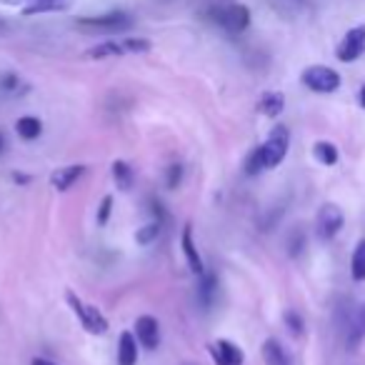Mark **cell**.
Segmentation results:
<instances>
[{
  "label": "cell",
  "instance_id": "cell-1",
  "mask_svg": "<svg viewBox=\"0 0 365 365\" xmlns=\"http://www.w3.org/2000/svg\"><path fill=\"white\" fill-rule=\"evenodd\" d=\"M133 26V18L123 11H113L106 16H86L78 18L76 28L86 33H125Z\"/></svg>",
  "mask_w": 365,
  "mask_h": 365
},
{
  "label": "cell",
  "instance_id": "cell-2",
  "mask_svg": "<svg viewBox=\"0 0 365 365\" xmlns=\"http://www.w3.org/2000/svg\"><path fill=\"white\" fill-rule=\"evenodd\" d=\"M66 300H68V305L73 308V313L78 315V320H81V325L88 330V333H93V335H106L108 333V328H110V325H108V318L96 308V305L83 303V300L78 298L73 290H68Z\"/></svg>",
  "mask_w": 365,
  "mask_h": 365
},
{
  "label": "cell",
  "instance_id": "cell-3",
  "mask_svg": "<svg viewBox=\"0 0 365 365\" xmlns=\"http://www.w3.org/2000/svg\"><path fill=\"white\" fill-rule=\"evenodd\" d=\"M300 83H303L308 91L328 96V93H335L340 88V73L328 66H308L300 73Z\"/></svg>",
  "mask_w": 365,
  "mask_h": 365
},
{
  "label": "cell",
  "instance_id": "cell-4",
  "mask_svg": "<svg viewBox=\"0 0 365 365\" xmlns=\"http://www.w3.org/2000/svg\"><path fill=\"white\" fill-rule=\"evenodd\" d=\"M263 163H265V170L270 168H278L280 163L285 160L288 155V148H290V130L285 125H275L273 130L268 133L263 145Z\"/></svg>",
  "mask_w": 365,
  "mask_h": 365
},
{
  "label": "cell",
  "instance_id": "cell-5",
  "mask_svg": "<svg viewBox=\"0 0 365 365\" xmlns=\"http://www.w3.org/2000/svg\"><path fill=\"white\" fill-rule=\"evenodd\" d=\"M343 225H345V215L335 203H325L323 208L318 210V215H315V233H318V238L325 240V243L333 240L335 235L343 230Z\"/></svg>",
  "mask_w": 365,
  "mask_h": 365
},
{
  "label": "cell",
  "instance_id": "cell-6",
  "mask_svg": "<svg viewBox=\"0 0 365 365\" xmlns=\"http://www.w3.org/2000/svg\"><path fill=\"white\" fill-rule=\"evenodd\" d=\"M215 21H218L220 28L228 31L230 36H240V33H245L250 26V11L243 3H230V6L220 8V11L215 13Z\"/></svg>",
  "mask_w": 365,
  "mask_h": 365
},
{
  "label": "cell",
  "instance_id": "cell-7",
  "mask_svg": "<svg viewBox=\"0 0 365 365\" xmlns=\"http://www.w3.org/2000/svg\"><path fill=\"white\" fill-rule=\"evenodd\" d=\"M365 53V26H355L340 38L335 48V58L340 63H355Z\"/></svg>",
  "mask_w": 365,
  "mask_h": 365
},
{
  "label": "cell",
  "instance_id": "cell-8",
  "mask_svg": "<svg viewBox=\"0 0 365 365\" xmlns=\"http://www.w3.org/2000/svg\"><path fill=\"white\" fill-rule=\"evenodd\" d=\"M210 355L218 365H243L245 360V353L240 350V345H235L233 340H215L210 343Z\"/></svg>",
  "mask_w": 365,
  "mask_h": 365
},
{
  "label": "cell",
  "instance_id": "cell-9",
  "mask_svg": "<svg viewBox=\"0 0 365 365\" xmlns=\"http://www.w3.org/2000/svg\"><path fill=\"white\" fill-rule=\"evenodd\" d=\"M135 335L138 343L145 350H155L160 345V323H158L153 315H140L135 320Z\"/></svg>",
  "mask_w": 365,
  "mask_h": 365
},
{
  "label": "cell",
  "instance_id": "cell-10",
  "mask_svg": "<svg viewBox=\"0 0 365 365\" xmlns=\"http://www.w3.org/2000/svg\"><path fill=\"white\" fill-rule=\"evenodd\" d=\"M180 248H182V255L188 260V268L193 270L195 275H203L205 273V265H203V258L198 253V245L193 240V225L185 223L182 225V235H180Z\"/></svg>",
  "mask_w": 365,
  "mask_h": 365
},
{
  "label": "cell",
  "instance_id": "cell-11",
  "mask_svg": "<svg viewBox=\"0 0 365 365\" xmlns=\"http://www.w3.org/2000/svg\"><path fill=\"white\" fill-rule=\"evenodd\" d=\"M83 173H86V165H81V163H73V165H63V168H58V170H53L51 185L56 190H61V193H66V190H71L73 185H76V182L81 180Z\"/></svg>",
  "mask_w": 365,
  "mask_h": 365
},
{
  "label": "cell",
  "instance_id": "cell-12",
  "mask_svg": "<svg viewBox=\"0 0 365 365\" xmlns=\"http://www.w3.org/2000/svg\"><path fill=\"white\" fill-rule=\"evenodd\" d=\"M76 0H31L28 6L21 8L23 18L43 16V13H66L68 8H73Z\"/></svg>",
  "mask_w": 365,
  "mask_h": 365
},
{
  "label": "cell",
  "instance_id": "cell-13",
  "mask_svg": "<svg viewBox=\"0 0 365 365\" xmlns=\"http://www.w3.org/2000/svg\"><path fill=\"white\" fill-rule=\"evenodd\" d=\"M363 340H365V303L350 318L348 330H345V345H348V350H355Z\"/></svg>",
  "mask_w": 365,
  "mask_h": 365
},
{
  "label": "cell",
  "instance_id": "cell-14",
  "mask_svg": "<svg viewBox=\"0 0 365 365\" xmlns=\"http://www.w3.org/2000/svg\"><path fill=\"white\" fill-rule=\"evenodd\" d=\"M285 110V96L280 91H268L258 98V113L265 118H278Z\"/></svg>",
  "mask_w": 365,
  "mask_h": 365
},
{
  "label": "cell",
  "instance_id": "cell-15",
  "mask_svg": "<svg viewBox=\"0 0 365 365\" xmlns=\"http://www.w3.org/2000/svg\"><path fill=\"white\" fill-rule=\"evenodd\" d=\"M118 365H135L138 363V338L133 333H120L118 338Z\"/></svg>",
  "mask_w": 365,
  "mask_h": 365
},
{
  "label": "cell",
  "instance_id": "cell-16",
  "mask_svg": "<svg viewBox=\"0 0 365 365\" xmlns=\"http://www.w3.org/2000/svg\"><path fill=\"white\" fill-rule=\"evenodd\" d=\"M120 56H128L125 48H123V41H103L98 46L88 48L86 51V58L88 61H108V58H120Z\"/></svg>",
  "mask_w": 365,
  "mask_h": 365
},
{
  "label": "cell",
  "instance_id": "cell-17",
  "mask_svg": "<svg viewBox=\"0 0 365 365\" xmlns=\"http://www.w3.org/2000/svg\"><path fill=\"white\" fill-rule=\"evenodd\" d=\"M110 173H113V180H115V185L123 190V193H128V190L133 188V180H135V173H133L130 163L125 160H115L110 165Z\"/></svg>",
  "mask_w": 365,
  "mask_h": 365
},
{
  "label": "cell",
  "instance_id": "cell-18",
  "mask_svg": "<svg viewBox=\"0 0 365 365\" xmlns=\"http://www.w3.org/2000/svg\"><path fill=\"white\" fill-rule=\"evenodd\" d=\"M263 360L265 365H290L288 353H285V348L275 338H268L263 343Z\"/></svg>",
  "mask_w": 365,
  "mask_h": 365
},
{
  "label": "cell",
  "instance_id": "cell-19",
  "mask_svg": "<svg viewBox=\"0 0 365 365\" xmlns=\"http://www.w3.org/2000/svg\"><path fill=\"white\" fill-rule=\"evenodd\" d=\"M16 130L23 140H36L43 133V123H41V118H36V115H23V118H18Z\"/></svg>",
  "mask_w": 365,
  "mask_h": 365
},
{
  "label": "cell",
  "instance_id": "cell-20",
  "mask_svg": "<svg viewBox=\"0 0 365 365\" xmlns=\"http://www.w3.org/2000/svg\"><path fill=\"white\" fill-rule=\"evenodd\" d=\"M313 155H315V160H318L320 165L330 168V165H335V163H338L340 153H338V148H335V143H330V140H318V143L313 145Z\"/></svg>",
  "mask_w": 365,
  "mask_h": 365
},
{
  "label": "cell",
  "instance_id": "cell-21",
  "mask_svg": "<svg viewBox=\"0 0 365 365\" xmlns=\"http://www.w3.org/2000/svg\"><path fill=\"white\" fill-rule=\"evenodd\" d=\"M215 288H218V278H215V273H203V275H200L198 300H200V305H203V310H208L210 305H213Z\"/></svg>",
  "mask_w": 365,
  "mask_h": 365
},
{
  "label": "cell",
  "instance_id": "cell-22",
  "mask_svg": "<svg viewBox=\"0 0 365 365\" xmlns=\"http://www.w3.org/2000/svg\"><path fill=\"white\" fill-rule=\"evenodd\" d=\"M350 275H353L355 283H363L365 280V238H360L353 250V258H350Z\"/></svg>",
  "mask_w": 365,
  "mask_h": 365
},
{
  "label": "cell",
  "instance_id": "cell-23",
  "mask_svg": "<svg viewBox=\"0 0 365 365\" xmlns=\"http://www.w3.org/2000/svg\"><path fill=\"white\" fill-rule=\"evenodd\" d=\"M285 248H288L290 258H300L308 248V238H305V230L303 228H293L288 233V240H285Z\"/></svg>",
  "mask_w": 365,
  "mask_h": 365
},
{
  "label": "cell",
  "instance_id": "cell-24",
  "mask_svg": "<svg viewBox=\"0 0 365 365\" xmlns=\"http://www.w3.org/2000/svg\"><path fill=\"white\" fill-rule=\"evenodd\" d=\"M160 230H163V220H153V223L143 225V228H138V233H135V243L138 245L155 243V240L160 238Z\"/></svg>",
  "mask_w": 365,
  "mask_h": 365
},
{
  "label": "cell",
  "instance_id": "cell-25",
  "mask_svg": "<svg viewBox=\"0 0 365 365\" xmlns=\"http://www.w3.org/2000/svg\"><path fill=\"white\" fill-rule=\"evenodd\" d=\"M260 170H265V163H263V148H253V150L248 153V158H245L243 163V173L248 178H255Z\"/></svg>",
  "mask_w": 365,
  "mask_h": 365
},
{
  "label": "cell",
  "instance_id": "cell-26",
  "mask_svg": "<svg viewBox=\"0 0 365 365\" xmlns=\"http://www.w3.org/2000/svg\"><path fill=\"white\" fill-rule=\"evenodd\" d=\"M123 48H125V53H133V56H143V53H150L153 43L148 38H125Z\"/></svg>",
  "mask_w": 365,
  "mask_h": 365
},
{
  "label": "cell",
  "instance_id": "cell-27",
  "mask_svg": "<svg viewBox=\"0 0 365 365\" xmlns=\"http://www.w3.org/2000/svg\"><path fill=\"white\" fill-rule=\"evenodd\" d=\"M283 320H285V325H288V330L293 335H303L305 333V320H303V315H300L298 310H285Z\"/></svg>",
  "mask_w": 365,
  "mask_h": 365
},
{
  "label": "cell",
  "instance_id": "cell-28",
  "mask_svg": "<svg viewBox=\"0 0 365 365\" xmlns=\"http://www.w3.org/2000/svg\"><path fill=\"white\" fill-rule=\"evenodd\" d=\"M182 175H185V168H182L180 163H173V165H168V170H165V185L170 190H175L178 185L182 182Z\"/></svg>",
  "mask_w": 365,
  "mask_h": 365
},
{
  "label": "cell",
  "instance_id": "cell-29",
  "mask_svg": "<svg viewBox=\"0 0 365 365\" xmlns=\"http://www.w3.org/2000/svg\"><path fill=\"white\" fill-rule=\"evenodd\" d=\"M110 213H113V195H106L101 200V208H98V225H106L110 220Z\"/></svg>",
  "mask_w": 365,
  "mask_h": 365
},
{
  "label": "cell",
  "instance_id": "cell-30",
  "mask_svg": "<svg viewBox=\"0 0 365 365\" xmlns=\"http://www.w3.org/2000/svg\"><path fill=\"white\" fill-rule=\"evenodd\" d=\"M0 88H3V91H8V93L16 91V88H18V76H16V73H6V76L0 78Z\"/></svg>",
  "mask_w": 365,
  "mask_h": 365
},
{
  "label": "cell",
  "instance_id": "cell-31",
  "mask_svg": "<svg viewBox=\"0 0 365 365\" xmlns=\"http://www.w3.org/2000/svg\"><path fill=\"white\" fill-rule=\"evenodd\" d=\"M13 180H16L18 185H28V182H31V175H26V173H13Z\"/></svg>",
  "mask_w": 365,
  "mask_h": 365
},
{
  "label": "cell",
  "instance_id": "cell-32",
  "mask_svg": "<svg viewBox=\"0 0 365 365\" xmlns=\"http://www.w3.org/2000/svg\"><path fill=\"white\" fill-rule=\"evenodd\" d=\"M31 0H0V6H28Z\"/></svg>",
  "mask_w": 365,
  "mask_h": 365
},
{
  "label": "cell",
  "instance_id": "cell-33",
  "mask_svg": "<svg viewBox=\"0 0 365 365\" xmlns=\"http://www.w3.org/2000/svg\"><path fill=\"white\" fill-rule=\"evenodd\" d=\"M31 365H58V363H53V360H48V358H33Z\"/></svg>",
  "mask_w": 365,
  "mask_h": 365
},
{
  "label": "cell",
  "instance_id": "cell-34",
  "mask_svg": "<svg viewBox=\"0 0 365 365\" xmlns=\"http://www.w3.org/2000/svg\"><path fill=\"white\" fill-rule=\"evenodd\" d=\"M358 103H360V108L365 110V83H363V88H360V93H358Z\"/></svg>",
  "mask_w": 365,
  "mask_h": 365
},
{
  "label": "cell",
  "instance_id": "cell-35",
  "mask_svg": "<svg viewBox=\"0 0 365 365\" xmlns=\"http://www.w3.org/2000/svg\"><path fill=\"white\" fill-rule=\"evenodd\" d=\"M6 145H8V143H6V133L0 130V153L6 150Z\"/></svg>",
  "mask_w": 365,
  "mask_h": 365
},
{
  "label": "cell",
  "instance_id": "cell-36",
  "mask_svg": "<svg viewBox=\"0 0 365 365\" xmlns=\"http://www.w3.org/2000/svg\"><path fill=\"white\" fill-rule=\"evenodd\" d=\"M3 28H6V21H0V31H3Z\"/></svg>",
  "mask_w": 365,
  "mask_h": 365
}]
</instances>
